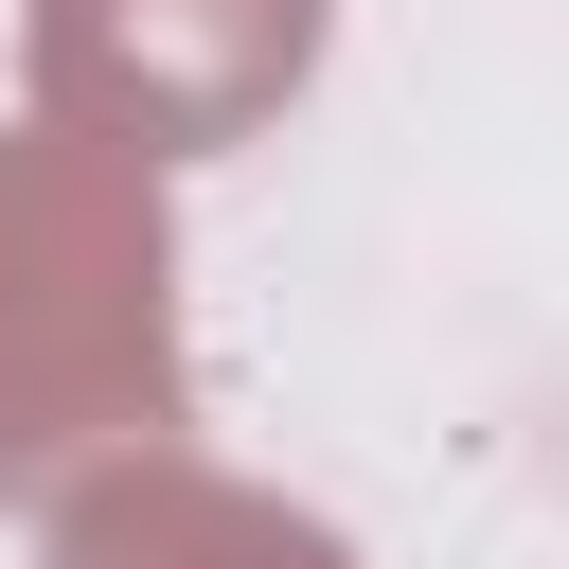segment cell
Segmentation results:
<instances>
[{"label": "cell", "instance_id": "obj_2", "mask_svg": "<svg viewBox=\"0 0 569 569\" xmlns=\"http://www.w3.org/2000/svg\"><path fill=\"white\" fill-rule=\"evenodd\" d=\"M320 53V0H53V71L124 142H213Z\"/></svg>", "mask_w": 569, "mask_h": 569}, {"label": "cell", "instance_id": "obj_1", "mask_svg": "<svg viewBox=\"0 0 569 569\" xmlns=\"http://www.w3.org/2000/svg\"><path fill=\"white\" fill-rule=\"evenodd\" d=\"M160 409V213L53 142L0 160V480Z\"/></svg>", "mask_w": 569, "mask_h": 569}, {"label": "cell", "instance_id": "obj_3", "mask_svg": "<svg viewBox=\"0 0 569 569\" xmlns=\"http://www.w3.org/2000/svg\"><path fill=\"white\" fill-rule=\"evenodd\" d=\"M71 569H338L302 516H267V498H213V480H142V498H107L89 533H71Z\"/></svg>", "mask_w": 569, "mask_h": 569}]
</instances>
